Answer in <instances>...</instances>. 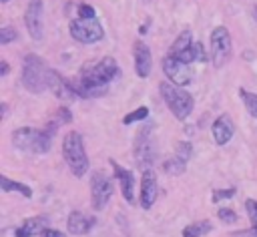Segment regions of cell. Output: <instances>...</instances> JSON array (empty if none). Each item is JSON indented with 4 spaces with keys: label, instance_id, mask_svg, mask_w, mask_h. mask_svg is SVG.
Segmentation results:
<instances>
[{
    "label": "cell",
    "instance_id": "cell-30",
    "mask_svg": "<svg viewBox=\"0 0 257 237\" xmlns=\"http://www.w3.org/2000/svg\"><path fill=\"white\" fill-rule=\"evenodd\" d=\"M54 118L58 121V123H64V125H70L72 123V112H70V108L68 106H58L56 108V112H54Z\"/></svg>",
    "mask_w": 257,
    "mask_h": 237
},
{
    "label": "cell",
    "instance_id": "cell-2",
    "mask_svg": "<svg viewBox=\"0 0 257 237\" xmlns=\"http://www.w3.org/2000/svg\"><path fill=\"white\" fill-rule=\"evenodd\" d=\"M159 92H161L167 108L171 110V114L177 121L189 118V114L193 112V106H195L193 94L189 90H183V86H177L169 80H163V82H159Z\"/></svg>",
    "mask_w": 257,
    "mask_h": 237
},
{
    "label": "cell",
    "instance_id": "cell-33",
    "mask_svg": "<svg viewBox=\"0 0 257 237\" xmlns=\"http://www.w3.org/2000/svg\"><path fill=\"white\" fill-rule=\"evenodd\" d=\"M231 237H257V225H251V227H247V229L233 231Z\"/></svg>",
    "mask_w": 257,
    "mask_h": 237
},
{
    "label": "cell",
    "instance_id": "cell-24",
    "mask_svg": "<svg viewBox=\"0 0 257 237\" xmlns=\"http://www.w3.org/2000/svg\"><path fill=\"white\" fill-rule=\"evenodd\" d=\"M149 118V106H137L135 110L126 112L122 116V125H133V123H145Z\"/></svg>",
    "mask_w": 257,
    "mask_h": 237
},
{
    "label": "cell",
    "instance_id": "cell-9",
    "mask_svg": "<svg viewBox=\"0 0 257 237\" xmlns=\"http://www.w3.org/2000/svg\"><path fill=\"white\" fill-rule=\"evenodd\" d=\"M112 179H108L102 171L90 173V207L92 211H102L112 197Z\"/></svg>",
    "mask_w": 257,
    "mask_h": 237
},
{
    "label": "cell",
    "instance_id": "cell-32",
    "mask_svg": "<svg viewBox=\"0 0 257 237\" xmlns=\"http://www.w3.org/2000/svg\"><path fill=\"white\" fill-rule=\"evenodd\" d=\"M78 18H96V12L90 4H78Z\"/></svg>",
    "mask_w": 257,
    "mask_h": 237
},
{
    "label": "cell",
    "instance_id": "cell-15",
    "mask_svg": "<svg viewBox=\"0 0 257 237\" xmlns=\"http://www.w3.org/2000/svg\"><path fill=\"white\" fill-rule=\"evenodd\" d=\"M96 227V217L80 209H72L66 217V231L70 235H88Z\"/></svg>",
    "mask_w": 257,
    "mask_h": 237
},
{
    "label": "cell",
    "instance_id": "cell-28",
    "mask_svg": "<svg viewBox=\"0 0 257 237\" xmlns=\"http://www.w3.org/2000/svg\"><path fill=\"white\" fill-rule=\"evenodd\" d=\"M217 217H219L225 225H233V223H237V219H239V215H237L231 207H219V209H217Z\"/></svg>",
    "mask_w": 257,
    "mask_h": 237
},
{
    "label": "cell",
    "instance_id": "cell-34",
    "mask_svg": "<svg viewBox=\"0 0 257 237\" xmlns=\"http://www.w3.org/2000/svg\"><path fill=\"white\" fill-rule=\"evenodd\" d=\"M38 237H66V235H64L60 229H54V227H46V229H44V231H42Z\"/></svg>",
    "mask_w": 257,
    "mask_h": 237
},
{
    "label": "cell",
    "instance_id": "cell-36",
    "mask_svg": "<svg viewBox=\"0 0 257 237\" xmlns=\"http://www.w3.org/2000/svg\"><path fill=\"white\" fill-rule=\"evenodd\" d=\"M6 114H8V104H6V102H2V104H0V116H2V118H6Z\"/></svg>",
    "mask_w": 257,
    "mask_h": 237
},
{
    "label": "cell",
    "instance_id": "cell-20",
    "mask_svg": "<svg viewBox=\"0 0 257 237\" xmlns=\"http://www.w3.org/2000/svg\"><path fill=\"white\" fill-rule=\"evenodd\" d=\"M193 34H191V30H183L177 38H175V42L171 44V48H169V54H173V56H177V58H185V54L189 52V48L193 46Z\"/></svg>",
    "mask_w": 257,
    "mask_h": 237
},
{
    "label": "cell",
    "instance_id": "cell-8",
    "mask_svg": "<svg viewBox=\"0 0 257 237\" xmlns=\"http://www.w3.org/2000/svg\"><path fill=\"white\" fill-rule=\"evenodd\" d=\"M68 32L80 44L100 42L104 38V28L98 22V18H74L68 24Z\"/></svg>",
    "mask_w": 257,
    "mask_h": 237
},
{
    "label": "cell",
    "instance_id": "cell-1",
    "mask_svg": "<svg viewBox=\"0 0 257 237\" xmlns=\"http://www.w3.org/2000/svg\"><path fill=\"white\" fill-rule=\"evenodd\" d=\"M62 157L64 163L68 167V171L80 179L88 173L90 169V161L86 155V147H84V139L78 131H68L62 137Z\"/></svg>",
    "mask_w": 257,
    "mask_h": 237
},
{
    "label": "cell",
    "instance_id": "cell-6",
    "mask_svg": "<svg viewBox=\"0 0 257 237\" xmlns=\"http://www.w3.org/2000/svg\"><path fill=\"white\" fill-rule=\"evenodd\" d=\"M46 74H48V64L38 56V54H26L22 62V84L28 92L40 94L46 90Z\"/></svg>",
    "mask_w": 257,
    "mask_h": 237
},
{
    "label": "cell",
    "instance_id": "cell-3",
    "mask_svg": "<svg viewBox=\"0 0 257 237\" xmlns=\"http://www.w3.org/2000/svg\"><path fill=\"white\" fill-rule=\"evenodd\" d=\"M12 145L28 155H44L52 149V137L44 129L20 127L12 131Z\"/></svg>",
    "mask_w": 257,
    "mask_h": 237
},
{
    "label": "cell",
    "instance_id": "cell-17",
    "mask_svg": "<svg viewBox=\"0 0 257 237\" xmlns=\"http://www.w3.org/2000/svg\"><path fill=\"white\" fill-rule=\"evenodd\" d=\"M211 135H213L215 145H219V147L227 145V143L233 139V135H235V123H233L231 114H227V112L219 114V116L211 123Z\"/></svg>",
    "mask_w": 257,
    "mask_h": 237
},
{
    "label": "cell",
    "instance_id": "cell-37",
    "mask_svg": "<svg viewBox=\"0 0 257 237\" xmlns=\"http://www.w3.org/2000/svg\"><path fill=\"white\" fill-rule=\"evenodd\" d=\"M147 30H149V26H147V24H143V26L139 28V32H141V34H147Z\"/></svg>",
    "mask_w": 257,
    "mask_h": 237
},
{
    "label": "cell",
    "instance_id": "cell-11",
    "mask_svg": "<svg viewBox=\"0 0 257 237\" xmlns=\"http://www.w3.org/2000/svg\"><path fill=\"white\" fill-rule=\"evenodd\" d=\"M159 199V181H157V173L153 171V167L143 169L141 175V187H139V205L149 211L153 209V205Z\"/></svg>",
    "mask_w": 257,
    "mask_h": 237
},
{
    "label": "cell",
    "instance_id": "cell-14",
    "mask_svg": "<svg viewBox=\"0 0 257 237\" xmlns=\"http://www.w3.org/2000/svg\"><path fill=\"white\" fill-rule=\"evenodd\" d=\"M108 165L112 169V175L118 183L120 195L128 205H135V175L133 171H128L126 167H122L120 163H116L114 159H108Z\"/></svg>",
    "mask_w": 257,
    "mask_h": 237
},
{
    "label": "cell",
    "instance_id": "cell-5",
    "mask_svg": "<svg viewBox=\"0 0 257 237\" xmlns=\"http://www.w3.org/2000/svg\"><path fill=\"white\" fill-rule=\"evenodd\" d=\"M155 125L153 123H143L141 129L135 135V143H133V153L137 159V165L143 169L153 167V163L157 161V143H155Z\"/></svg>",
    "mask_w": 257,
    "mask_h": 237
},
{
    "label": "cell",
    "instance_id": "cell-21",
    "mask_svg": "<svg viewBox=\"0 0 257 237\" xmlns=\"http://www.w3.org/2000/svg\"><path fill=\"white\" fill-rule=\"evenodd\" d=\"M213 231V223L209 219H197L181 229V237H205Z\"/></svg>",
    "mask_w": 257,
    "mask_h": 237
},
{
    "label": "cell",
    "instance_id": "cell-13",
    "mask_svg": "<svg viewBox=\"0 0 257 237\" xmlns=\"http://www.w3.org/2000/svg\"><path fill=\"white\" fill-rule=\"evenodd\" d=\"M46 88L62 102H70V100H76L78 94L74 92L72 88V82L66 80L58 70L54 68H48V74H46Z\"/></svg>",
    "mask_w": 257,
    "mask_h": 237
},
{
    "label": "cell",
    "instance_id": "cell-31",
    "mask_svg": "<svg viewBox=\"0 0 257 237\" xmlns=\"http://www.w3.org/2000/svg\"><path fill=\"white\" fill-rule=\"evenodd\" d=\"M245 211L251 219V225H257V201L255 199H245Z\"/></svg>",
    "mask_w": 257,
    "mask_h": 237
},
{
    "label": "cell",
    "instance_id": "cell-19",
    "mask_svg": "<svg viewBox=\"0 0 257 237\" xmlns=\"http://www.w3.org/2000/svg\"><path fill=\"white\" fill-rule=\"evenodd\" d=\"M70 82H72V88H74V92L78 94V98H100V96H104L106 90H108V86H96V84L84 80L80 74H78L76 78H72Z\"/></svg>",
    "mask_w": 257,
    "mask_h": 237
},
{
    "label": "cell",
    "instance_id": "cell-12",
    "mask_svg": "<svg viewBox=\"0 0 257 237\" xmlns=\"http://www.w3.org/2000/svg\"><path fill=\"white\" fill-rule=\"evenodd\" d=\"M44 4L42 0H30L28 6H26V12H24V24H26V30L30 34L32 40L40 42L42 36H44Z\"/></svg>",
    "mask_w": 257,
    "mask_h": 237
},
{
    "label": "cell",
    "instance_id": "cell-23",
    "mask_svg": "<svg viewBox=\"0 0 257 237\" xmlns=\"http://www.w3.org/2000/svg\"><path fill=\"white\" fill-rule=\"evenodd\" d=\"M163 171H165L167 175H171V177L183 175V173L187 171V161H183V159H179V157L175 155V157L163 161Z\"/></svg>",
    "mask_w": 257,
    "mask_h": 237
},
{
    "label": "cell",
    "instance_id": "cell-35",
    "mask_svg": "<svg viewBox=\"0 0 257 237\" xmlns=\"http://www.w3.org/2000/svg\"><path fill=\"white\" fill-rule=\"evenodd\" d=\"M8 72H10V64L2 58V60H0V76H8Z\"/></svg>",
    "mask_w": 257,
    "mask_h": 237
},
{
    "label": "cell",
    "instance_id": "cell-7",
    "mask_svg": "<svg viewBox=\"0 0 257 237\" xmlns=\"http://www.w3.org/2000/svg\"><path fill=\"white\" fill-rule=\"evenodd\" d=\"M209 54L215 68H223L233 56V40L227 26H215L209 38Z\"/></svg>",
    "mask_w": 257,
    "mask_h": 237
},
{
    "label": "cell",
    "instance_id": "cell-29",
    "mask_svg": "<svg viewBox=\"0 0 257 237\" xmlns=\"http://www.w3.org/2000/svg\"><path fill=\"white\" fill-rule=\"evenodd\" d=\"M14 40H18V30L12 26H2L0 28V44H10Z\"/></svg>",
    "mask_w": 257,
    "mask_h": 237
},
{
    "label": "cell",
    "instance_id": "cell-27",
    "mask_svg": "<svg viewBox=\"0 0 257 237\" xmlns=\"http://www.w3.org/2000/svg\"><path fill=\"white\" fill-rule=\"evenodd\" d=\"M175 155L183 161H189L193 157V145L189 141H177L175 143Z\"/></svg>",
    "mask_w": 257,
    "mask_h": 237
},
{
    "label": "cell",
    "instance_id": "cell-16",
    "mask_svg": "<svg viewBox=\"0 0 257 237\" xmlns=\"http://www.w3.org/2000/svg\"><path fill=\"white\" fill-rule=\"evenodd\" d=\"M133 58H135V72L139 78H147L153 70V52L149 44L137 40L133 44Z\"/></svg>",
    "mask_w": 257,
    "mask_h": 237
},
{
    "label": "cell",
    "instance_id": "cell-26",
    "mask_svg": "<svg viewBox=\"0 0 257 237\" xmlns=\"http://www.w3.org/2000/svg\"><path fill=\"white\" fill-rule=\"evenodd\" d=\"M235 193H237L235 187H217V189H213V193H211V201H213V203H221V201H225V199L235 197Z\"/></svg>",
    "mask_w": 257,
    "mask_h": 237
},
{
    "label": "cell",
    "instance_id": "cell-10",
    "mask_svg": "<svg viewBox=\"0 0 257 237\" xmlns=\"http://www.w3.org/2000/svg\"><path fill=\"white\" fill-rule=\"evenodd\" d=\"M161 66H163V72H165V76H167L169 82H173V84H177V86H187V84H191V80H193L191 64L183 62L181 58H177V56H173V54H167V56L163 58Z\"/></svg>",
    "mask_w": 257,
    "mask_h": 237
},
{
    "label": "cell",
    "instance_id": "cell-25",
    "mask_svg": "<svg viewBox=\"0 0 257 237\" xmlns=\"http://www.w3.org/2000/svg\"><path fill=\"white\" fill-rule=\"evenodd\" d=\"M239 98L243 100L247 112L257 118V94H255V92H249V90H245V88H239Z\"/></svg>",
    "mask_w": 257,
    "mask_h": 237
},
{
    "label": "cell",
    "instance_id": "cell-18",
    "mask_svg": "<svg viewBox=\"0 0 257 237\" xmlns=\"http://www.w3.org/2000/svg\"><path fill=\"white\" fill-rule=\"evenodd\" d=\"M46 227H50V219L46 215H34L22 221V225H18L14 229V237H32V235H40Z\"/></svg>",
    "mask_w": 257,
    "mask_h": 237
},
{
    "label": "cell",
    "instance_id": "cell-4",
    "mask_svg": "<svg viewBox=\"0 0 257 237\" xmlns=\"http://www.w3.org/2000/svg\"><path fill=\"white\" fill-rule=\"evenodd\" d=\"M78 74H80L84 80H88V82H92V84H96V86H108L112 80L118 78L120 66H118L116 58H112V56H102V58H98V60H88V62H84V64L80 66Z\"/></svg>",
    "mask_w": 257,
    "mask_h": 237
},
{
    "label": "cell",
    "instance_id": "cell-22",
    "mask_svg": "<svg viewBox=\"0 0 257 237\" xmlns=\"http://www.w3.org/2000/svg\"><path fill=\"white\" fill-rule=\"evenodd\" d=\"M0 189H2L4 193H18V195H22V197H26V199L32 197V187H28V185L22 183V181L8 179L6 175H0Z\"/></svg>",
    "mask_w": 257,
    "mask_h": 237
},
{
    "label": "cell",
    "instance_id": "cell-38",
    "mask_svg": "<svg viewBox=\"0 0 257 237\" xmlns=\"http://www.w3.org/2000/svg\"><path fill=\"white\" fill-rule=\"evenodd\" d=\"M0 2H8V0H0Z\"/></svg>",
    "mask_w": 257,
    "mask_h": 237
}]
</instances>
